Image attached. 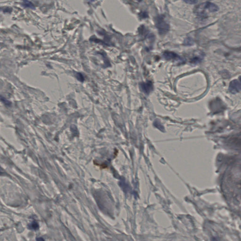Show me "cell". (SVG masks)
I'll return each instance as SVG.
<instances>
[{
	"mask_svg": "<svg viewBox=\"0 0 241 241\" xmlns=\"http://www.w3.org/2000/svg\"><path fill=\"white\" fill-rule=\"evenodd\" d=\"M155 26L160 35H165L170 30V25L165 20L164 16L160 15L155 18Z\"/></svg>",
	"mask_w": 241,
	"mask_h": 241,
	"instance_id": "cell-1",
	"label": "cell"
},
{
	"mask_svg": "<svg viewBox=\"0 0 241 241\" xmlns=\"http://www.w3.org/2000/svg\"><path fill=\"white\" fill-rule=\"evenodd\" d=\"M198 7L202 9L207 10L210 12H214L219 11V8L216 4L210 2H207L203 4H201L198 6Z\"/></svg>",
	"mask_w": 241,
	"mask_h": 241,
	"instance_id": "cell-2",
	"label": "cell"
},
{
	"mask_svg": "<svg viewBox=\"0 0 241 241\" xmlns=\"http://www.w3.org/2000/svg\"><path fill=\"white\" fill-rule=\"evenodd\" d=\"M229 91L232 94H235L241 91V84L239 81L234 80L231 82L229 86Z\"/></svg>",
	"mask_w": 241,
	"mask_h": 241,
	"instance_id": "cell-3",
	"label": "cell"
},
{
	"mask_svg": "<svg viewBox=\"0 0 241 241\" xmlns=\"http://www.w3.org/2000/svg\"><path fill=\"white\" fill-rule=\"evenodd\" d=\"M163 56L165 59L167 60H176L178 62H184V60L182 59L181 57L178 56L176 53L171 51H165L163 54Z\"/></svg>",
	"mask_w": 241,
	"mask_h": 241,
	"instance_id": "cell-4",
	"label": "cell"
},
{
	"mask_svg": "<svg viewBox=\"0 0 241 241\" xmlns=\"http://www.w3.org/2000/svg\"><path fill=\"white\" fill-rule=\"evenodd\" d=\"M141 90L147 94H148L153 90V85L151 81H148L146 83H142L140 85Z\"/></svg>",
	"mask_w": 241,
	"mask_h": 241,
	"instance_id": "cell-5",
	"label": "cell"
},
{
	"mask_svg": "<svg viewBox=\"0 0 241 241\" xmlns=\"http://www.w3.org/2000/svg\"><path fill=\"white\" fill-rule=\"evenodd\" d=\"M203 54H200L199 56H195L192 59L191 62L194 64H197L201 61V60H203Z\"/></svg>",
	"mask_w": 241,
	"mask_h": 241,
	"instance_id": "cell-6",
	"label": "cell"
},
{
	"mask_svg": "<svg viewBox=\"0 0 241 241\" xmlns=\"http://www.w3.org/2000/svg\"><path fill=\"white\" fill-rule=\"evenodd\" d=\"M23 6L25 8H29L32 9H35V6L33 4L28 0H24L23 3Z\"/></svg>",
	"mask_w": 241,
	"mask_h": 241,
	"instance_id": "cell-7",
	"label": "cell"
},
{
	"mask_svg": "<svg viewBox=\"0 0 241 241\" xmlns=\"http://www.w3.org/2000/svg\"><path fill=\"white\" fill-rule=\"evenodd\" d=\"M28 228L33 230H37L39 227L38 224L35 221L32 222L28 225Z\"/></svg>",
	"mask_w": 241,
	"mask_h": 241,
	"instance_id": "cell-8",
	"label": "cell"
},
{
	"mask_svg": "<svg viewBox=\"0 0 241 241\" xmlns=\"http://www.w3.org/2000/svg\"><path fill=\"white\" fill-rule=\"evenodd\" d=\"M154 125L155 126L156 128H157L158 129H160L161 130H163L164 129V127L162 125L161 122H160L159 120H156L154 122Z\"/></svg>",
	"mask_w": 241,
	"mask_h": 241,
	"instance_id": "cell-9",
	"label": "cell"
},
{
	"mask_svg": "<svg viewBox=\"0 0 241 241\" xmlns=\"http://www.w3.org/2000/svg\"><path fill=\"white\" fill-rule=\"evenodd\" d=\"M184 1L185 3L190 4H194L197 3L198 2V0H184Z\"/></svg>",
	"mask_w": 241,
	"mask_h": 241,
	"instance_id": "cell-10",
	"label": "cell"
}]
</instances>
